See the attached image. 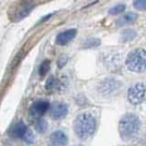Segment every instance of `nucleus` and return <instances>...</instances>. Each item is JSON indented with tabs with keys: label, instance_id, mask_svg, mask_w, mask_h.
<instances>
[{
	"label": "nucleus",
	"instance_id": "20",
	"mask_svg": "<svg viewBox=\"0 0 146 146\" xmlns=\"http://www.w3.org/2000/svg\"><path fill=\"white\" fill-rule=\"evenodd\" d=\"M24 140L26 141L27 143H32L33 141H34V135H33V133L31 131L28 130L27 133L24 136Z\"/></svg>",
	"mask_w": 146,
	"mask_h": 146
},
{
	"label": "nucleus",
	"instance_id": "4",
	"mask_svg": "<svg viewBox=\"0 0 146 146\" xmlns=\"http://www.w3.org/2000/svg\"><path fill=\"white\" fill-rule=\"evenodd\" d=\"M146 97V86L143 83H136L128 91V100L132 105H138Z\"/></svg>",
	"mask_w": 146,
	"mask_h": 146
},
{
	"label": "nucleus",
	"instance_id": "6",
	"mask_svg": "<svg viewBox=\"0 0 146 146\" xmlns=\"http://www.w3.org/2000/svg\"><path fill=\"white\" fill-rule=\"evenodd\" d=\"M50 104L48 101L45 100H38L32 104L30 108V112L31 116L35 117V118H39L46 113V111L49 110Z\"/></svg>",
	"mask_w": 146,
	"mask_h": 146
},
{
	"label": "nucleus",
	"instance_id": "3",
	"mask_svg": "<svg viewBox=\"0 0 146 146\" xmlns=\"http://www.w3.org/2000/svg\"><path fill=\"white\" fill-rule=\"evenodd\" d=\"M128 69L134 73H143L146 71V50L138 48L128 54L126 59Z\"/></svg>",
	"mask_w": 146,
	"mask_h": 146
},
{
	"label": "nucleus",
	"instance_id": "13",
	"mask_svg": "<svg viewBox=\"0 0 146 146\" xmlns=\"http://www.w3.org/2000/svg\"><path fill=\"white\" fill-rule=\"evenodd\" d=\"M137 37V32L134 30L131 29H127L121 32V40L124 42H128V41H131Z\"/></svg>",
	"mask_w": 146,
	"mask_h": 146
},
{
	"label": "nucleus",
	"instance_id": "17",
	"mask_svg": "<svg viewBox=\"0 0 146 146\" xmlns=\"http://www.w3.org/2000/svg\"><path fill=\"white\" fill-rule=\"evenodd\" d=\"M100 45V40L96 38H90L85 40L84 42V48H93Z\"/></svg>",
	"mask_w": 146,
	"mask_h": 146
},
{
	"label": "nucleus",
	"instance_id": "12",
	"mask_svg": "<svg viewBox=\"0 0 146 146\" xmlns=\"http://www.w3.org/2000/svg\"><path fill=\"white\" fill-rule=\"evenodd\" d=\"M28 129L26 124H25L23 121H19L17 122L14 127L12 128L11 131V134L15 138H24L25 134L27 133Z\"/></svg>",
	"mask_w": 146,
	"mask_h": 146
},
{
	"label": "nucleus",
	"instance_id": "10",
	"mask_svg": "<svg viewBox=\"0 0 146 146\" xmlns=\"http://www.w3.org/2000/svg\"><path fill=\"white\" fill-rule=\"evenodd\" d=\"M34 7H35V5L33 3H27V4H24L22 6H20L15 12L13 20H15V21H19L20 19H23L24 18H26V17L30 15L31 12L34 9Z\"/></svg>",
	"mask_w": 146,
	"mask_h": 146
},
{
	"label": "nucleus",
	"instance_id": "24",
	"mask_svg": "<svg viewBox=\"0 0 146 146\" xmlns=\"http://www.w3.org/2000/svg\"><path fill=\"white\" fill-rule=\"evenodd\" d=\"M74 146H81V145H79V144H77V145H74Z\"/></svg>",
	"mask_w": 146,
	"mask_h": 146
},
{
	"label": "nucleus",
	"instance_id": "9",
	"mask_svg": "<svg viewBox=\"0 0 146 146\" xmlns=\"http://www.w3.org/2000/svg\"><path fill=\"white\" fill-rule=\"evenodd\" d=\"M76 33L77 31L76 29H70V30L59 33L56 37V40H55L56 43L58 45H61V46L69 43L71 40L74 39V37L76 36Z\"/></svg>",
	"mask_w": 146,
	"mask_h": 146
},
{
	"label": "nucleus",
	"instance_id": "22",
	"mask_svg": "<svg viewBox=\"0 0 146 146\" xmlns=\"http://www.w3.org/2000/svg\"><path fill=\"white\" fill-rule=\"evenodd\" d=\"M52 16V14H49L48 16H46V17H44V18L42 19H41L40 20V23H42V22H44L45 21V20H47L48 19H50V18H51V17Z\"/></svg>",
	"mask_w": 146,
	"mask_h": 146
},
{
	"label": "nucleus",
	"instance_id": "5",
	"mask_svg": "<svg viewBox=\"0 0 146 146\" xmlns=\"http://www.w3.org/2000/svg\"><path fill=\"white\" fill-rule=\"evenodd\" d=\"M121 86V82L114 77H108L99 83L98 86V92L102 96H110L119 91Z\"/></svg>",
	"mask_w": 146,
	"mask_h": 146
},
{
	"label": "nucleus",
	"instance_id": "15",
	"mask_svg": "<svg viewBox=\"0 0 146 146\" xmlns=\"http://www.w3.org/2000/svg\"><path fill=\"white\" fill-rule=\"evenodd\" d=\"M50 67H51V62L49 60H45L41 62V64L40 66V69H39V73L41 76H45L50 70Z\"/></svg>",
	"mask_w": 146,
	"mask_h": 146
},
{
	"label": "nucleus",
	"instance_id": "16",
	"mask_svg": "<svg viewBox=\"0 0 146 146\" xmlns=\"http://www.w3.org/2000/svg\"><path fill=\"white\" fill-rule=\"evenodd\" d=\"M35 128H36V131L39 133H43L47 131L48 124L44 119H39L38 121L36 122Z\"/></svg>",
	"mask_w": 146,
	"mask_h": 146
},
{
	"label": "nucleus",
	"instance_id": "8",
	"mask_svg": "<svg viewBox=\"0 0 146 146\" xmlns=\"http://www.w3.org/2000/svg\"><path fill=\"white\" fill-rule=\"evenodd\" d=\"M68 141L67 136L62 131H53L49 138L50 146H66Z\"/></svg>",
	"mask_w": 146,
	"mask_h": 146
},
{
	"label": "nucleus",
	"instance_id": "19",
	"mask_svg": "<svg viewBox=\"0 0 146 146\" xmlns=\"http://www.w3.org/2000/svg\"><path fill=\"white\" fill-rule=\"evenodd\" d=\"M56 82H57V81L55 80V79H54V77H50V78L48 79L47 83H46V86H45V87H46V89H48V90L52 89L53 87H54V86H55Z\"/></svg>",
	"mask_w": 146,
	"mask_h": 146
},
{
	"label": "nucleus",
	"instance_id": "18",
	"mask_svg": "<svg viewBox=\"0 0 146 146\" xmlns=\"http://www.w3.org/2000/svg\"><path fill=\"white\" fill-rule=\"evenodd\" d=\"M133 7H134L137 10L145 11L146 10V0H134Z\"/></svg>",
	"mask_w": 146,
	"mask_h": 146
},
{
	"label": "nucleus",
	"instance_id": "11",
	"mask_svg": "<svg viewBox=\"0 0 146 146\" xmlns=\"http://www.w3.org/2000/svg\"><path fill=\"white\" fill-rule=\"evenodd\" d=\"M137 19H138V15L133 12H128V13L124 14L120 18L117 20V26L119 27H124L127 25H131L134 23Z\"/></svg>",
	"mask_w": 146,
	"mask_h": 146
},
{
	"label": "nucleus",
	"instance_id": "23",
	"mask_svg": "<svg viewBox=\"0 0 146 146\" xmlns=\"http://www.w3.org/2000/svg\"><path fill=\"white\" fill-rule=\"evenodd\" d=\"M143 144L144 146H146V133H145V135H144L143 139Z\"/></svg>",
	"mask_w": 146,
	"mask_h": 146
},
{
	"label": "nucleus",
	"instance_id": "7",
	"mask_svg": "<svg viewBox=\"0 0 146 146\" xmlns=\"http://www.w3.org/2000/svg\"><path fill=\"white\" fill-rule=\"evenodd\" d=\"M68 107L64 102H56L51 108V117L53 119H61L67 115Z\"/></svg>",
	"mask_w": 146,
	"mask_h": 146
},
{
	"label": "nucleus",
	"instance_id": "21",
	"mask_svg": "<svg viewBox=\"0 0 146 146\" xmlns=\"http://www.w3.org/2000/svg\"><path fill=\"white\" fill-rule=\"evenodd\" d=\"M66 61H67V58L65 57H61L59 61H58V65L60 66V67H62V66H64V64L66 62Z\"/></svg>",
	"mask_w": 146,
	"mask_h": 146
},
{
	"label": "nucleus",
	"instance_id": "2",
	"mask_svg": "<svg viewBox=\"0 0 146 146\" xmlns=\"http://www.w3.org/2000/svg\"><path fill=\"white\" fill-rule=\"evenodd\" d=\"M141 122L138 116L132 113L124 115L119 124V132L123 141H131L138 135Z\"/></svg>",
	"mask_w": 146,
	"mask_h": 146
},
{
	"label": "nucleus",
	"instance_id": "1",
	"mask_svg": "<svg viewBox=\"0 0 146 146\" xmlns=\"http://www.w3.org/2000/svg\"><path fill=\"white\" fill-rule=\"evenodd\" d=\"M96 128H97L96 118L89 112L79 114L74 124L76 134L82 141L89 139L94 134Z\"/></svg>",
	"mask_w": 146,
	"mask_h": 146
},
{
	"label": "nucleus",
	"instance_id": "14",
	"mask_svg": "<svg viewBox=\"0 0 146 146\" xmlns=\"http://www.w3.org/2000/svg\"><path fill=\"white\" fill-rule=\"evenodd\" d=\"M126 9V5L124 4H119V5H116L114 7H112L110 10H108V14L110 15H119V14H121L122 12L125 11Z\"/></svg>",
	"mask_w": 146,
	"mask_h": 146
}]
</instances>
